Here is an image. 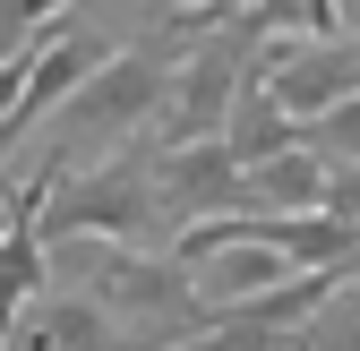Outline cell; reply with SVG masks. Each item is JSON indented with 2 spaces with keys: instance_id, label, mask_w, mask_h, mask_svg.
<instances>
[{
  "instance_id": "4",
  "label": "cell",
  "mask_w": 360,
  "mask_h": 351,
  "mask_svg": "<svg viewBox=\"0 0 360 351\" xmlns=\"http://www.w3.org/2000/svg\"><path fill=\"white\" fill-rule=\"evenodd\" d=\"M257 86L275 95V112L292 128H309L343 95H360V34H335V43H257Z\"/></svg>"
},
{
  "instance_id": "10",
  "label": "cell",
  "mask_w": 360,
  "mask_h": 351,
  "mask_svg": "<svg viewBox=\"0 0 360 351\" xmlns=\"http://www.w3.org/2000/svg\"><path fill=\"white\" fill-rule=\"evenodd\" d=\"M292 351H360V274L343 266V283L309 309V326L292 334Z\"/></svg>"
},
{
  "instance_id": "14",
  "label": "cell",
  "mask_w": 360,
  "mask_h": 351,
  "mask_svg": "<svg viewBox=\"0 0 360 351\" xmlns=\"http://www.w3.org/2000/svg\"><path fill=\"white\" fill-rule=\"evenodd\" d=\"M172 9H223V0H172Z\"/></svg>"
},
{
  "instance_id": "9",
  "label": "cell",
  "mask_w": 360,
  "mask_h": 351,
  "mask_svg": "<svg viewBox=\"0 0 360 351\" xmlns=\"http://www.w3.org/2000/svg\"><path fill=\"white\" fill-rule=\"evenodd\" d=\"M249 26L266 43H335L343 26V0H249Z\"/></svg>"
},
{
  "instance_id": "5",
  "label": "cell",
  "mask_w": 360,
  "mask_h": 351,
  "mask_svg": "<svg viewBox=\"0 0 360 351\" xmlns=\"http://www.w3.org/2000/svg\"><path fill=\"white\" fill-rule=\"evenodd\" d=\"M155 206H163L172 232L214 223V214H249V171L232 163V146H223V138L155 146Z\"/></svg>"
},
{
  "instance_id": "12",
  "label": "cell",
  "mask_w": 360,
  "mask_h": 351,
  "mask_svg": "<svg viewBox=\"0 0 360 351\" xmlns=\"http://www.w3.org/2000/svg\"><path fill=\"white\" fill-rule=\"evenodd\" d=\"M60 9H69V0H0V60L26 52V43H43L60 26Z\"/></svg>"
},
{
  "instance_id": "6",
  "label": "cell",
  "mask_w": 360,
  "mask_h": 351,
  "mask_svg": "<svg viewBox=\"0 0 360 351\" xmlns=\"http://www.w3.org/2000/svg\"><path fill=\"white\" fill-rule=\"evenodd\" d=\"M0 351H138V343H129L86 291H34Z\"/></svg>"
},
{
  "instance_id": "7",
  "label": "cell",
  "mask_w": 360,
  "mask_h": 351,
  "mask_svg": "<svg viewBox=\"0 0 360 351\" xmlns=\"http://www.w3.org/2000/svg\"><path fill=\"white\" fill-rule=\"evenodd\" d=\"M223 146H232V163L249 171V163H266V154H283V146H300V128L275 112V95L257 86V60L240 69V86H232V112H223Z\"/></svg>"
},
{
  "instance_id": "13",
  "label": "cell",
  "mask_w": 360,
  "mask_h": 351,
  "mask_svg": "<svg viewBox=\"0 0 360 351\" xmlns=\"http://www.w3.org/2000/svg\"><path fill=\"white\" fill-rule=\"evenodd\" d=\"M318 214L360 232V163H326V189H318Z\"/></svg>"
},
{
  "instance_id": "15",
  "label": "cell",
  "mask_w": 360,
  "mask_h": 351,
  "mask_svg": "<svg viewBox=\"0 0 360 351\" xmlns=\"http://www.w3.org/2000/svg\"><path fill=\"white\" fill-rule=\"evenodd\" d=\"M352 274H360V257H352Z\"/></svg>"
},
{
  "instance_id": "3",
  "label": "cell",
  "mask_w": 360,
  "mask_h": 351,
  "mask_svg": "<svg viewBox=\"0 0 360 351\" xmlns=\"http://www.w3.org/2000/svg\"><path fill=\"white\" fill-rule=\"evenodd\" d=\"M257 26H249V0L223 26H206L189 52L172 60V86H163V112H155V128L146 138L155 146H198V138H223V112H232V86H240V69L257 60Z\"/></svg>"
},
{
  "instance_id": "11",
  "label": "cell",
  "mask_w": 360,
  "mask_h": 351,
  "mask_svg": "<svg viewBox=\"0 0 360 351\" xmlns=\"http://www.w3.org/2000/svg\"><path fill=\"white\" fill-rule=\"evenodd\" d=\"M300 146L318 154V163H360V95H343L335 112H318L300 128Z\"/></svg>"
},
{
  "instance_id": "2",
  "label": "cell",
  "mask_w": 360,
  "mask_h": 351,
  "mask_svg": "<svg viewBox=\"0 0 360 351\" xmlns=\"http://www.w3.org/2000/svg\"><path fill=\"white\" fill-rule=\"evenodd\" d=\"M34 232H43V249H60V240L155 249L172 232L163 206H155V138H129L120 154H103V163L69 171V180H52L43 206H34Z\"/></svg>"
},
{
  "instance_id": "8",
  "label": "cell",
  "mask_w": 360,
  "mask_h": 351,
  "mask_svg": "<svg viewBox=\"0 0 360 351\" xmlns=\"http://www.w3.org/2000/svg\"><path fill=\"white\" fill-rule=\"evenodd\" d=\"M318 189H326V163L309 146H283V154L249 163V206H266V214H318Z\"/></svg>"
},
{
  "instance_id": "1",
  "label": "cell",
  "mask_w": 360,
  "mask_h": 351,
  "mask_svg": "<svg viewBox=\"0 0 360 351\" xmlns=\"http://www.w3.org/2000/svg\"><path fill=\"white\" fill-rule=\"evenodd\" d=\"M60 249L86 266L77 291L95 300L138 351H172V343L214 334V309L198 300L189 266H172V257H155V249H112V240H60Z\"/></svg>"
}]
</instances>
